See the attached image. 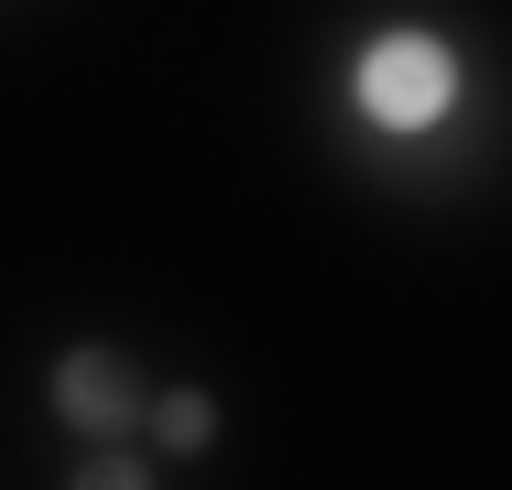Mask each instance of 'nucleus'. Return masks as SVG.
<instances>
[{
    "label": "nucleus",
    "mask_w": 512,
    "mask_h": 490,
    "mask_svg": "<svg viewBox=\"0 0 512 490\" xmlns=\"http://www.w3.org/2000/svg\"><path fill=\"white\" fill-rule=\"evenodd\" d=\"M360 98H371L382 120H436V109H447V55H436L425 33H393V44L360 66Z\"/></svg>",
    "instance_id": "1"
},
{
    "label": "nucleus",
    "mask_w": 512,
    "mask_h": 490,
    "mask_svg": "<svg viewBox=\"0 0 512 490\" xmlns=\"http://www.w3.org/2000/svg\"><path fill=\"white\" fill-rule=\"evenodd\" d=\"M55 414H66V425H88V436L131 425V414H142V382H131V360H109V349H77V360L55 371Z\"/></svg>",
    "instance_id": "2"
},
{
    "label": "nucleus",
    "mask_w": 512,
    "mask_h": 490,
    "mask_svg": "<svg viewBox=\"0 0 512 490\" xmlns=\"http://www.w3.org/2000/svg\"><path fill=\"white\" fill-rule=\"evenodd\" d=\"M207 425H218L207 392H164V403H153V436H164V447H207Z\"/></svg>",
    "instance_id": "3"
},
{
    "label": "nucleus",
    "mask_w": 512,
    "mask_h": 490,
    "mask_svg": "<svg viewBox=\"0 0 512 490\" xmlns=\"http://www.w3.org/2000/svg\"><path fill=\"white\" fill-rule=\"evenodd\" d=\"M77 490H153V480H142L131 458H99V469H77Z\"/></svg>",
    "instance_id": "4"
}]
</instances>
